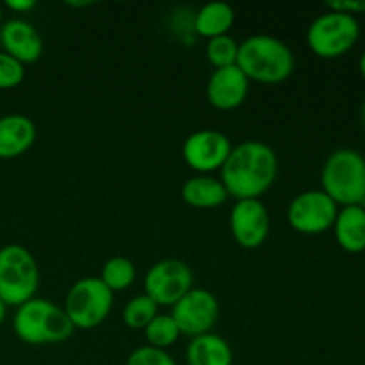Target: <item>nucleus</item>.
Wrapping results in <instances>:
<instances>
[{
    "instance_id": "1",
    "label": "nucleus",
    "mask_w": 365,
    "mask_h": 365,
    "mask_svg": "<svg viewBox=\"0 0 365 365\" xmlns=\"http://www.w3.org/2000/svg\"><path fill=\"white\" fill-rule=\"evenodd\" d=\"M220 173L228 196L235 200H259L277 180L278 157L266 143L242 141L232 148Z\"/></svg>"
},
{
    "instance_id": "2",
    "label": "nucleus",
    "mask_w": 365,
    "mask_h": 365,
    "mask_svg": "<svg viewBox=\"0 0 365 365\" xmlns=\"http://www.w3.org/2000/svg\"><path fill=\"white\" fill-rule=\"evenodd\" d=\"M235 66L260 84H280L287 81L296 66V59L287 43L274 36L255 34L239 43Z\"/></svg>"
},
{
    "instance_id": "3",
    "label": "nucleus",
    "mask_w": 365,
    "mask_h": 365,
    "mask_svg": "<svg viewBox=\"0 0 365 365\" xmlns=\"http://www.w3.org/2000/svg\"><path fill=\"white\" fill-rule=\"evenodd\" d=\"M13 330L21 342L31 346L61 344L75 331L63 307L45 298H32L16 307Z\"/></svg>"
},
{
    "instance_id": "4",
    "label": "nucleus",
    "mask_w": 365,
    "mask_h": 365,
    "mask_svg": "<svg viewBox=\"0 0 365 365\" xmlns=\"http://www.w3.org/2000/svg\"><path fill=\"white\" fill-rule=\"evenodd\" d=\"M321 191L337 205L365 207V157L353 148L335 150L321 170Z\"/></svg>"
},
{
    "instance_id": "5",
    "label": "nucleus",
    "mask_w": 365,
    "mask_h": 365,
    "mask_svg": "<svg viewBox=\"0 0 365 365\" xmlns=\"http://www.w3.org/2000/svg\"><path fill=\"white\" fill-rule=\"evenodd\" d=\"M39 287V266L34 255L21 245L0 248V299L7 307H20L36 298Z\"/></svg>"
},
{
    "instance_id": "6",
    "label": "nucleus",
    "mask_w": 365,
    "mask_h": 365,
    "mask_svg": "<svg viewBox=\"0 0 365 365\" xmlns=\"http://www.w3.org/2000/svg\"><path fill=\"white\" fill-rule=\"evenodd\" d=\"M360 39V24L355 16L324 11L309 25L307 45L321 59H337L348 53Z\"/></svg>"
},
{
    "instance_id": "7",
    "label": "nucleus",
    "mask_w": 365,
    "mask_h": 365,
    "mask_svg": "<svg viewBox=\"0 0 365 365\" xmlns=\"http://www.w3.org/2000/svg\"><path fill=\"white\" fill-rule=\"evenodd\" d=\"M113 302L114 292H110L100 278L86 277L71 285L63 309L75 328L91 330L106 321L113 309Z\"/></svg>"
},
{
    "instance_id": "8",
    "label": "nucleus",
    "mask_w": 365,
    "mask_h": 365,
    "mask_svg": "<svg viewBox=\"0 0 365 365\" xmlns=\"http://www.w3.org/2000/svg\"><path fill=\"white\" fill-rule=\"evenodd\" d=\"M339 205L321 189L299 192L287 207L291 228L303 235H319L334 228Z\"/></svg>"
},
{
    "instance_id": "9",
    "label": "nucleus",
    "mask_w": 365,
    "mask_h": 365,
    "mask_svg": "<svg viewBox=\"0 0 365 365\" xmlns=\"http://www.w3.org/2000/svg\"><path fill=\"white\" fill-rule=\"evenodd\" d=\"M192 271L185 262L164 259L153 264L145 274V294L159 307H173L192 289Z\"/></svg>"
},
{
    "instance_id": "10",
    "label": "nucleus",
    "mask_w": 365,
    "mask_h": 365,
    "mask_svg": "<svg viewBox=\"0 0 365 365\" xmlns=\"http://www.w3.org/2000/svg\"><path fill=\"white\" fill-rule=\"evenodd\" d=\"M171 317L178 324L182 335L198 337L209 334L220 317V302L207 289L192 287L173 307Z\"/></svg>"
},
{
    "instance_id": "11",
    "label": "nucleus",
    "mask_w": 365,
    "mask_h": 365,
    "mask_svg": "<svg viewBox=\"0 0 365 365\" xmlns=\"http://www.w3.org/2000/svg\"><path fill=\"white\" fill-rule=\"evenodd\" d=\"M232 148L230 139L223 132L202 128L187 135L182 145V157L196 175H210L223 168Z\"/></svg>"
},
{
    "instance_id": "12",
    "label": "nucleus",
    "mask_w": 365,
    "mask_h": 365,
    "mask_svg": "<svg viewBox=\"0 0 365 365\" xmlns=\"http://www.w3.org/2000/svg\"><path fill=\"white\" fill-rule=\"evenodd\" d=\"M269 210L260 200H237L230 210V232L245 250H257L269 235Z\"/></svg>"
},
{
    "instance_id": "13",
    "label": "nucleus",
    "mask_w": 365,
    "mask_h": 365,
    "mask_svg": "<svg viewBox=\"0 0 365 365\" xmlns=\"http://www.w3.org/2000/svg\"><path fill=\"white\" fill-rule=\"evenodd\" d=\"M250 91V78L237 66L214 70L207 82V100L217 110H234L242 106Z\"/></svg>"
},
{
    "instance_id": "14",
    "label": "nucleus",
    "mask_w": 365,
    "mask_h": 365,
    "mask_svg": "<svg viewBox=\"0 0 365 365\" xmlns=\"http://www.w3.org/2000/svg\"><path fill=\"white\" fill-rule=\"evenodd\" d=\"M0 45L21 64H32L43 56V39L38 29L29 21L13 18L0 27Z\"/></svg>"
},
{
    "instance_id": "15",
    "label": "nucleus",
    "mask_w": 365,
    "mask_h": 365,
    "mask_svg": "<svg viewBox=\"0 0 365 365\" xmlns=\"http://www.w3.org/2000/svg\"><path fill=\"white\" fill-rule=\"evenodd\" d=\"M38 138V130L31 118L25 114L0 116V159H16L24 155Z\"/></svg>"
},
{
    "instance_id": "16",
    "label": "nucleus",
    "mask_w": 365,
    "mask_h": 365,
    "mask_svg": "<svg viewBox=\"0 0 365 365\" xmlns=\"http://www.w3.org/2000/svg\"><path fill=\"white\" fill-rule=\"evenodd\" d=\"M335 239L348 253L365 252V207H341L334 223Z\"/></svg>"
},
{
    "instance_id": "17",
    "label": "nucleus",
    "mask_w": 365,
    "mask_h": 365,
    "mask_svg": "<svg viewBox=\"0 0 365 365\" xmlns=\"http://www.w3.org/2000/svg\"><path fill=\"white\" fill-rule=\"evenodd\" d=\"M228 198L223 182L212 175H195L182 185V200L195 209H216Z\"/></svg>"
},
{
    "instance_id": "18",
    "label": "nucleus",
    "mask_w": 365,
    "mask_h": 365,
    "mask_svg": "<svg viewBox=\"0 0 365 365\" xmlns=\"http://www.w3.org/2000/svg\"><path fill=\"white\" fill-rule=\"evenodd\" d=\"M185 360L187 365H232L234 353L221 335L209 331L191 339L185 349Z\"/></svg>"
},
{
    "instance_id": "19",
    "label": "nucleus",
    "mask_w": 365,
    "mask_h": 365,
    "mask_svg": "<svg viewBox=\"0 0 365 365\" xmlns=\"http://www.w3.org/2000/svg\"><path fill=\"white\" fill-rule=\"evenodd\" d=\"M235 21V13L230 4L209 2L198 9L195 14L196 34L207 39L228 34Z\"/></svg>"
},
{
    "instance_id": "20",
    "label": "nucleus",
    "mask_w": 365,
    "mask_h": 365,
    "mask_svg": "<svg viewBox=\"0 0 365 365\" xmlns=\"http://www.w3.org/2000/svg\"><path fill=\"white\" fill-rule=\"evenodd\" d=\"M100 280L110 292L127 291L135 280V266L125 257H113L103 264Z\"/></svg>"
},
{
    "instance_id": "21",
    "label": "nucleus",
    "mask_w": 365,
    "mask_h": 365,
    "mask_svg": "<svg viewBox=\"0 0 365 365\" xmlns=\"http://www.w3.org/2000/svg\"><path fill=\"white\" fill-rule=\"evenodd\" d=\"M180 330H178V324L175 323V319L171 317V314H157L152 321L148 323V327L145 328V339L148 342V346L157 349H164L175 344L180 337Z\"/></svg>"
},
{
    "instance_id": "22",
    "label": "nucleus",
    "mask_w": 365,
    "mask_h": 365,
    "mask_svg": "<svg viewBox=\"0 0 365 365\" xmlns=\"http://www.w3.org/2000/svg\"><path fill=\"white\" fill-rule=\"evenodd\" d=\"M157 314H159V305L150 296L139 294L125 305L121 317H123V323L132 330H145Z\"/></svg>"
},
{
    "instance_id": "23",
    "label": "nucleus",
    "mask_w": 365,
    "mask_h": 365,
    "mask_svg": "<svg viewBox=\"0 0 365 365\" xmlns=\"http://www.w3.org/2000/svg\"><path fill=\"white\" fill-rule=\"evenodd\" d=\"M205 53L207 61H209L216 70H220V68L235 66L239 53V43L228 34L217 36V38L209 39Z\"/></svg>"
},
{
    "instance_id": "24",
    "label": "nucleus",
    "mask_w": 365,
    "mask_h": 365,
    "mask_svg": "<svg viewBox=\"0 0 365 365\" xmlns=\"http://www.w3.org/2000/svg\"><path fill=\"white\" fill-rule=\"evenodd\" d=\"M25 78V66L0 50V89H13Z\"/></svg>"
},
{
    "instance_id": "25",
    "label": "nucleus",
    "mask_w": 365,
    "mask_h": 365,
    "mask_svg": "<svg viewBox=\"0 0 365 365\" xmlns=\"http://www.w3.org/2000/svg\"><path fill=\"white\" fill-rule=\"evenodd\" d=\"M125 365H177L173 356L164 349L152 348V346H141L128 355Z\"/></svg>"
},
{
    "instance_id": "26",
    "label": "nucleus",
    "mask_w": 365,
    "mask_h": 365,
    "mask_svg": "<svg viewBox=\"0 0 365 365\" xmlns=\"http://www.w3.org/2000/svg\"><path fill=\"white\" fill-rule=\"evenodd\" d=\"M327 11L349 14V16H359L365 13V0H328L324 2Z\"/></svg>"
},
{
    "instance_id": "27",
    "label": "nucleus",
    "mask_w": 365,
    "mask_h": 365,
    "mask_svg": "<svg viewBox=\"0 0 365 365\" xmlns=\"http://www.w3.org/2000/svg\"><path fill=\"white\" fill-rule=\"evenodd\" d=\"M6 6L14 13H27V11L34 9V0H6Z\"/></svg>"
},
{
    "instance_id": "28",
    "label": "nucleus",
    "mask_w": 365,
    "mask_h": 365,
    "mask_svg": "<svg viewBox=\"0 0 365 365\" xmlns=\"http://www.w3.org/2000/svg\"><path fill=\"white\" fill-rule=\"evenodd\" d=\"M66 6L70 7H89V6H95L93 0H86V2H73V0H66Z\"/></svg>"
},
{
    "instance_id": "29",
    "label": "nucleus",
    "mask_w": 365,
    "mask_h": 365,
    "mask_svg": "<svg viewBox=\"0 0 365 365\" xmlns=\"http://www.w3.org/2000/svg\"><path fill=\"white\" fill-rule=\"evenodd\" d=\"M359 70H360V75H362L364 81H365V50H364L362 56H360V61H359Z\"/></svg>"
},
{
    "instance_id": "30",
    "label": "nucleus",
    "mask_w": 365,
    "mask_h": 365,
    "mask_svg": "<svg viewBox=\"0 0 365 365\" xmlns=\"http://www.w3.org/2000/svg\"><path fill=\"white\" fill-rule=\"evenodd\" d=\"M6 310H7V305L0 299V324H2L4 319H6Z\"/></svg>"
},
{
    "instance_id": "31",
    "label": "nucleus",
    "mask_w": 365,
    "mask_h": 365,
    "mask_svg": "<svg viewBox=\"0 0 365 365\" xmlns=\"http://www.w3.org/2000/svg\"><path fill=\"white\" fill-rule=\"evenodd\" d=\"M362 123H364V128H365V100L362 103Z\"/></svg>"
},
{
    "instance_id": "32",
    "label": "nucleus",
    "mask_w": 365,
    "mask_h": 365,
    "mask_svg": "<svg viewBox=\"0 0 365 365\" xmlns=\"http://www.w3.org/2000/svg\"><path fill=\"white\" fill-rule=\"evenodd\" d=\"M0 21H2V7H0Z\"/></svg>"
}]
</instances>
